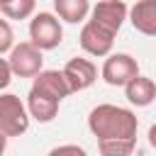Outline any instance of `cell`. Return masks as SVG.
Wrapping results in <instances>:
<instances>
[{"mask_svg":"<svg viewBox=\"0 0 156 156\" xmlns=\"http://www.w3.org/2000/svg\"><path fill=\"white\" fill-rule=\"evenodd\" d=\"M88 129L98 141H122L136 139L139 119L129 107H119L112 102L95 105L88 112Z\"/></svg>","mask_w":156,"mask_h":156,"instance_id":"obj_1","label":"cell"},{"mask_svg":"<svg viewBox=\"0 0 156 156\" xmlns=\"http://www.w3.org/2000/svg\"><path fill=\"white\" fill-rule=\"evenodd\" d=\"M61 41H63V24L56 20V15L46 10L34 12L29 20V44L44 54L61 46Z\"/></svg>","mask_w":156,"mask_h":156,"instance_id":"obj_2","label":"cell"},{"mask_svg":"<svg viewBox=\"0 0 156 156\" xmlns=\"http://www.w3.org/2000/svg\"><path fill=\"white\" fill-rule=\"evenodd\" d=\"M29 115L24 100L15 93H0V134L2 136H22L29 129Z\"/></svg>","mask_w":156,"mask_h":156,"instance_id":"obj_3","label":"cell"},{"mask_svg":"<svg viewBox=\"0 0 156 156\" xmlns=\"http://www.w3.org/2000/svg\"><path fill=\"white\" fill-rule=\"evenodd\" d=\"M136 76H139V63L132 54H124V51L105 56L102 68H100V78L112 88H124Z\"/></svg>","mask_w":156,"mask_h":156,"instance_id":"obj_4","label":"cell"},{"mask_svg":"<svg viewBox=\"0 0 156 156\" xmlns=\"http://www.w3.org/2000/svg\"><path fill=\"white\" fill-rule=\"evenodd\" d=\"M7 66L12 71V78H34L37 73L44 71V54L29 41H20L10 49Z\"/></svg>","mask_w":156,"mask_h":156,"instance_id":"obj_5","label":"cell"},{"mask_svg":"<svg viewBox=\"0 0 156 156\" xmlns=\"http://www.w3.org/2000/svg\"><path fill=\"white\" fill-rule=\"evenodd\" d=\"M115 37L112 32H107L105 27L95 24L93 20H85L83 27H80V34H78V44L80 49L88 54V56H110L112 54V46H115Z\"/></svg>","mask_w":156,"mask_h":156,"instance_id":"obj_6","label":"cell"},{"mask_svg":"<svg viewBox=\"0 0 156 156\" xmlns=\"http://www.w3.org/2000/svg\"><path fill=\"white\" fill-rule=\"evenodd\" d=\"M61 76L71 93H80V90H88L98 80V66L85 56H73L61 68Z\"/></svg>","mask_w":156,"mask_h":156,"instance_id":"obj_7","label":"cell"},{"mask_svg":"<svg viewBox=\"0 0 156 156\" xmlns=\"http://www.w3.org/2000/svg\"><path fill=\"white\" fill-rule=\"evenodd\" d=\"M127 2H122V0H102V2H98V5H93L90 7V20L95 22V24H100V27H105L107 32H112V34H117L119 32V27L124 24V20H127Z\"/></svg>","mask_w":156,"mask_h":156,"instance_id":"obj_8","label":"cell"},{"mask_svg":"<svg viewBox=\"0 0 156 156\" xmlns=\"http://www.w3.org/2000/svg\"><path fill=\"white\" fill-rule=\"evenodd\" d=\"M29 90H34V93H39L44 98H51L56 102H63V98L71 95V90H68L61 71H54V68H44L41 73H37Z\"/></svg>","mask_w":156,"mask_h":156,"instance_id":"obj_9","label":"cell"},{"mask_svg":"<svg viewBox=\"0 0 156 156\" xmlns=\"http://www.w3.org/2000/svg\"><path fill=\"white\" fill-rule=\"evenodd\" d=\"M127 20L132 22V27L139 34L154 37L156 34V2L154 0H141V2L132 5L127 10Z\"/></svg>","mask_w":156,"mask_h":156,"instance_id":"obj_10","label":"cell"},{"mask_svg":"<svg viewBox=\"0 0 156 156\" xmlns=\"http://www.w3.org/2000/svg\"><path fill=\"white\" fill-rule=\"evenodd\" d=\"M124 98L129 100V105L134 107H149L156 100V83L149 76H136L134 80H129L124 85Z\"/></svg>","mask_w":156,"mask_h":156,"instance_id":"obj_11","label":"cell"},{"mask_svg":"<svg viewBox=\"0 0 156 156\" xmlns=\"http://www.w3.org/2000/svg\"><path fill=\"white\" fill-rule=\"evenodd\" d=\"M58 105H61V102H56V100H51V98H44V95L34 93V90H29L27 102H24L29 119H34V122H39V124L51 122V119L58 115Z\"/></svg>","mask_w":156,"mask_h":156,"instance_id":"obj_12","label":"cell"},{"mask_svg":"<svg viewBox=\"0 0 156 156\" xmlns=\"http://www.w3.org/2000/svg\"><path fill=\"white\" fill-rule=\"evenodd\" d=\"M88 12H90L88 0H54V15L58 22L78 24V22H85Z\"/></svg>","mask_w":156,"mask_h":156,"instance_id":"obj_13","label":"cell"},{"mask_svg":"<svg viewBox=\"0 0 156 156\" xmlns=\"http://www.w3.org/2000/svg\"><path fill=\"white\" fill-rule=\"evenodd\" d=\"M37 12L34 0H0V17L10 20H27Z\"/></svg>","mask_w":156,"mask_h":156,"instance_id":"obj_14","label":"cell"},{"mask_svg":"<svg viewBox=\"0 0 156 156\" xmlns=\"http://www.w3.org/2000/svg\"><path fill=\"white\" fill-rule=\"evenodd\" d=\"M136 149V139H122V141H98L100 156H132Z\"/></svg>","mask_w":156,"mask_h":156,"instance_id":"obj_15","label":"cell"},{"mask_svg":"<svg viewBox=\"0 0 156 156\" xmlns=\"http://www.w3.org/2000/svg\"><path fill=\"white\" fill-rule=\"evenodd\" d=\"M15 46V32H12V24L0 17V56L2 54H10V49Z\"/></svg>","mask_w":156,"mask_h":156,"instance_id":"obj_16","label":"cell"},{"mask_svg":"<svg viewBox=\"0 0 156 156\" xmlns=\"http://www.w3.org/2000/svg\"><path fill=\"white\" fill-rule=\"evenodd\" d=\"M46 156H88V151L78 144H61V146H54Z\"/></svg>","mask_w":156,"mask_h":156,"instance_id":"obj_17","label":"cell"},{"mask_svg":"<svg viewBox=\"0 0 156 156\" xmlns=\"http://www.w3.org/2000/svg\"><path fill=\"white\" fill-rule=\"evenodd\" d=\"M10 83H12V71H10V66H7V58L0 56V93H2Z\"/></svg>","mask_w":156,"mask_h":156,"instance_id":"obj_18","label":"cell"},{"mask_svg":"<svg viewBox=\"0 0 156 156\" xmlns=\"http://www.w3.org/2000/svg\"><path fill=\"white\" fill-rule=\"evenodd\" d=\"M5 149H7V136L0 134V156H5Z\"/></svg>","mask_w":156,"mask_h":156,"instance_id":"obj_19","label":"cell"}]
</instances>
